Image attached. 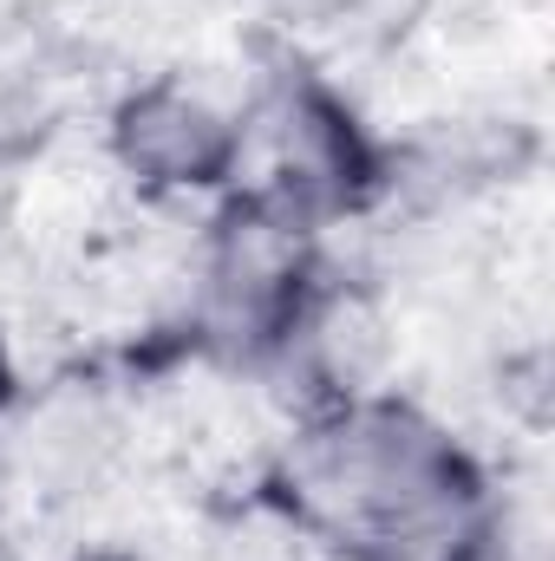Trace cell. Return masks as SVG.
<instances>
[{"label": "cell", "mask_w": 555, "mask_h": 561, "mask_svg": "<svg viewBox=\"0 0 555 561\" xmlns=\"http://www.w3.org/2000/svg\"><path fill=\"white\" fill-rule=\"evenodd\" d=\"M7 399H13V359H7V340H0V412H7Z\"/></svg>", "instance_id": "obj_4"}, {"label": "cell", "mask_w": 555, "mask_h": 561, "mask_svg": "<svg viewBox=\"0 0 555 561\" xmlns=\"http://www.w3.org/2000/svg\"><path fill=\"white\" fill-rule=\"evenodd\" d=\"M431 561H536L503 523H464V529H451L438 549H431Z\"/></svg>", "instance_id": "obj_3"}, {"label": "cell", "mask_w": 555, "mask_h": 561, "mask_svg": "<svg viewBox=\"0 0 555 561\" xmlns=\"http://www.w3.org/2000/svg\"><path fill=\"white\" fill-rule=\"evenodd\" d=\"M307 516L353 549H438L471 523L464 450L406 405H347L294 450Z\"/></svg>", "instance_id": "obj_1"}, {"label": "cell", "mask_w": 555, "mask_h": 561, "mask_svg": "<svg viewBox=\"0 0 555 561\" xmlns=\"http://www.w3.org/2000/svg\"><path fill=\"white\" fill-rule=\"evenodd\" d=\"M112 150L118 163L138 176L144 190H216L229 183V170L242 163V131L236 118L203 99L196 85L157 79L132 92L112 118Z\"/></svg>", "instance_id": "obj_2"}]
</instances>
